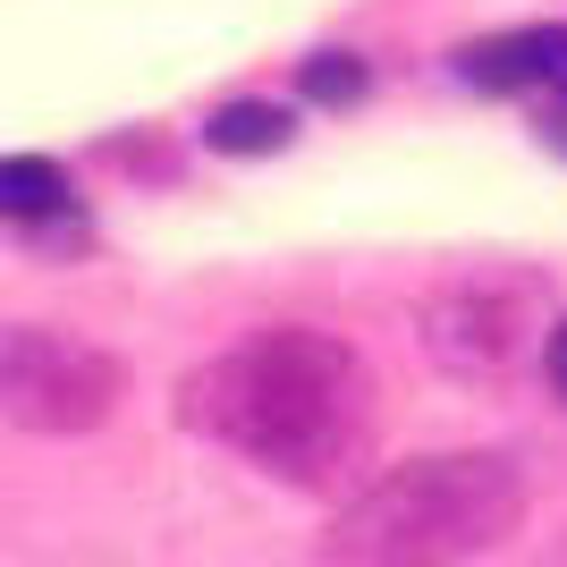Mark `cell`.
Masks as SVG:
<instances>
[{
	"mask_svg": "<svg viewBox=\"0 0 567 567\" xmlns=\"http://www.w3.org/2000/svg\"><path fill=\"white\" fill-rule=\"evenodd\" d=\"M178 415L280 483H331L364 450L373 381L348 339L280 322V331H255L246 348L213 355L178 390Z\"/></svg>",
	"mask_w": 567,
	"mask_h": 567,
	"instance_id": "obj_1",
	"label": "cell"
},
{
	"mask_svg": "<svg viewBox=\"0 0 567 567\" xmlns=\"http://www.w3.org/2000/svg\"><path fill=\"white\" fill-rule=\"evenodd\" d=\"M525 525V474L499 450L406 457L348 499L322 534V567H457Z\"/></svg>",
	"mask_w": 567,
	"mask_h": 567,
	"instance_id": "obj_2",
	"label": "cell"
},
{
	"mask_svg": "<svg viewBox=\"0 0 567 567\" xmlns=\"http://www.w3.org/2000/svg\"><path fill=\"white\" fill-rule=\"evenodd\" d=\"M127 399V364L111 348L51 322H0V424L18 432H102Z\"/></svg>",
	"mask_w": 567,
	"mask_h": 567,
	"instance_id": "obj_3",
	"label": "cell"
},
{
	"mask_svg": "<svg viewBox=\"0 0 567 567\" xmlns=\"http://www.w3.org/2000/svg\"><path fill=\"white\" fill-rule=\"evenodd\" d=\"M543 288L534 280H450L424 306V355L450 381H474V390H499V381L525 373V355L543 348Z\"/></svg>",
	"mask_w": 567,
	"mask_h": 567,
	"instance_id": "obj_4",
	"label": "cell"
},
{
	"mask_svg": "<svg viewBox=\"0 0 567 567\" xmlns=\"http://www.w3.org/2000/svg\"><path fill=\"white\" fill-rule=\"evenodd\" d=\"M0 213H9V220L69 213V178H60V162H43V153H9V162H0Z\"/></svg>",
	"mask_w": 567,
	"mask_h": 567,
	"instance_id": "obj_5",
	"label": "cell"
},
{
	"mask_svg": "<svg viewBox=\"0 0 567 567\" xmlns=\"http://www.w3.org/2000/svg\"><path fill=\"white\" fill-rule=\"evenodd\" d=\"M213 153H280L288 144V111L280 102H229V111H213Z\"/></svg>",
	"mask_w": 567,
	"mask_h": 567,
	"instance_id": "obj_6",
	"label": "cell"
},
{
	"mask_svg": "<svg viewBox=\"0 0 567 567\" xmlns=\"http://www.w3.org/2000/svg\"><path fill=\"white\" fill-rule=\"evenodd\" d=\"M474 85H543V25L534 34H492V43L466 51Z\"/></svg>",
	"mask_w": 567,
	"mask_h": 567,
	"instance_id": "obj_7",
	"label": "cell"
},
{
	"mask_svg": "<svg viewBox=\"0 0 567 567\" xmlns=\"http://www.w3.org/2000/svg\"><path fill=\"white\" fill-rule=\"evenodd\" d=\"M306 94L313 102H355V94H364V69H355L348 51H313V60H306Z\"/></svg>",
	"mask_w": 567,
	"mask_h": 567,
	"instance_id": "obj_8",
	"label": "cell"
},
{
	"mask_svg": "<svg viewBox=\"0 0 567 567\" xmlns=\"http://www.w3.org/2000/svg\"><path fill=\"white\" fill-rule=\"evenodd\" d=\"M543 373H550V390L567 399V313H559V322L543 331Z\"/></svg>",
	"mask_w": 567,
	"mask_h": 567,
	"instance_id": "obj_9",
	"label": "cell"
},
{
	"mask_svg": "<svg viewBox=\"0 0 567 567\" xmlns=\"http://www.w3.org/2000/svg\"><path fill=\"white\" fill-rule=\"evenodd\" d=\"M543 85L567 94V34H559V25H543Z\"/></svg>",
	"mask_w": 567,
	"mask_h": 567,
	"instance_id": "obj_10",
	"label": "cell"
},
{
	"mask_svg": "<svg viewBox=\"0 0 567 567\" xmlns=\"http://www.w3.org/2000/svg\"><path fill=\"white\" fill-rule=\"evenodd\" d=\"M543 127H550V144H559V153H567V111H550Z\"/></svg>",
	"mask_w": 567,
	"mask_h": 567,
	"instance_id": "obj_11",
	"label": "cell"
}]
</instances>
